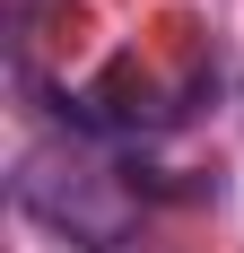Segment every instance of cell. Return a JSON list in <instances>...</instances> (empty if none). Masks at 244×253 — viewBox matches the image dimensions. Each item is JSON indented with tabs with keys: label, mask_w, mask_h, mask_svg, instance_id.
I'll return each instance as SVG.
<instances>
[{
	"label": "cell",
	"mask_w": 244,
	"mask_h": 253,
	"mask_svg": "<svg viewBox=\"0 0 244 253\" xmlns=\"http://www.w3.org/2000/svg\"><path fill=\"white\" fill-rule=\"evenodd\" d=\"M18 210L44 218L52 236L87 245V253L122 245V227H131V192H122L105 166L70 157V149H26V157H18Z\"/></svg>",
	"instance_id": "cell-1"
}]
</instances>
